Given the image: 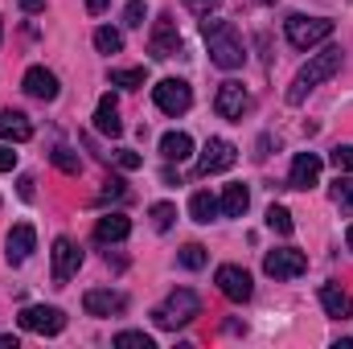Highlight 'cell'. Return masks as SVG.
<instances>
[{"label":"cell","instance_id":"38","mask_svg":"<svg viewBox=\"0 0 353 349\" xmlns=\"http://www.w3.org/2000/svg\"><path fill=\"white\" fill-rule=\"evenodd\" d=\"M21 197H25V201L33 197V177H21Z\"/></svg>","mask_w":353,"mask_h":349},{"label":"cell","instance_id":"25","mask_svg":"<svg viewBox=\"0 0 353 349\" xmlns=\"http://www.w3.org/2000/svg\"><path fill=\"white\" fill-rule=\"evenodd\" d=\"M111 87H123V90L144 87V70H140V66H123V70H111Z\"/></svg>","mask_w":353,"mask_h":349},{"label":"cell","instance_id":"17","mask_svg":"<svg viewBox=\"0 0 353 349\" xmlns=\"http://www.w3.org/2000/svg\"><path fill=\"white\" fill-rule=\"evenodd\" d=\"M128 235H132V218L119 214V210H115V214H103V218L94 222V239H99V243H123Z\"/></svg>","mask_w":353,"mask_h":349},{"label":"cell","instance_id":"30","mask_svg":"<svg viewBox=\"0 0 353 349\" xmlns=\"http://www.w3.org/2000/svg\"><path fill=\"white\" fill-rule=\"evenodd\" d=\"M148 218H152V226H157V230H169V226L176 222V206H169V201H157V206L148 210Z\"/></svg>","mask_w":353,"mask_h":349},{"label":"cell","instance_id":"15","mask_svg":"<svg viewBox=\"0 0 353 349\" xmlns=\"http://www.w3.org/2000/svg\"><path fill=\"white\" fill-rule=\"evenodd\" d=\"M321 169H325V161H321L316 152H300V157L292 161L288 185H292V189H312V185L321 181Z\"/></svg>","mask_w":353,"mask_h":349},{"label":"cell","instance_id":"39","mask_svg":"<svg viewBox=\"0 0 353 349\" xmlns=\"http://www.w3.org/2000/svg\"><path fill=\"white\" fill-rule=\"evenodd\" d=\"M21 8H25V12H41V8H46V0H21Z\"/></svg>","mask_w":353,"mask_h":349},{"label":"cell","instance_id":"32","mask_svg":"<svg viewBox=\"0 0 353 349\" xmlns=\"http://www.w3.org/2000/svg\"><path fill=\"white\" fill-rule=\"evenodd\" d=\"M123 197H128L123 177H107V181H103V189H99V201H123Z\"/></svg>","mask_w":353,"mask_h":349},{"label":"cell","instance_id":"11","mask_svg":"<svg viewBox=\"0 0 353 349\" xmlns=\"http://www.w3.org/2000/svg\"><path fill=\"white\" fill-rule=\"evenodd\" d=\"M247 107H251V94H247L243 83H234V79H226V83L218 87V94H214V111H218L222 119H243Z\"/></svg>","mask_w":353,"mask_h":349},{"label":"cell","instance_id":"31","mask_svg":"<svg viewBox=\"0 0 353 349\" xmlns=\"http://www.w3.org/2000/svg\"><path fill=\"white\" fill-rule=\"evenodd\" d=\"M333 201H337L341 210H353V173L337 177V185H333Z\"/></svg>","mask_w":353,"mask_h":349},{"label":"cell","instance_id":"42","mask_svg":"<svg viewBox=\"0 0 353 349\" xmlns=\"http://www.w3.org/2000/svg\"><path fill=\"white\" fill-rule=\"evenodd\" d=\"M350 251H353V226H350Z\"/></svg>","mask_w":353,"mask_h":349},{"label":"cell","instance_id":"19","mask_svg":"<svg viewBox=\"0 0 353 349\" xmlns=\"http://www.w3.org/2000/svg\"><path fill=\"white\" fill-rule=\"evenodd\" d=\"M321 308H325L333 321H350L353 317V296L341 292V288H333V283H325V288H321Z\"/></svg>","mask_w":353,"mask_h":349},{"label":"cell","instance_id":"10","mask_svg":"<svg viewBox=\"0 0 353 349\" xmlns=\"http://www.w3.org/2000/svg\"><path fill=\"white\" fill-rule=\"evenodd\" d=\"M148 54H152L157 62H165V58L181 54V33H176V21L169 17V12H161V17H157L152 37H148Z\"/></svg>","mask_w":353,"mask_h":349},{"label":"cell","instance_id":"35","mask_svg":"<svg viewBox=\"0 0 353 349\" xmlns=\"http://www.w3.org/2000/svg\"><path fill=\"white\" fill-rule=\"evenodd\" d=\"M115 165H119V169H140V165H144V157H140V152H132V148H119V152H115Z\"/></svg>","mask_w":353,"mask_h":349},{"label":"cell","instance_id":"44","mask_svg":"<svg viewBox=\"0 0 353 349\" xmlns=\"http://www.w3.org/2000/svg\"><path fill=\"white\" fill-rule=\"evenodd\" d=\"M0 33H4V25H0Z\"/></svg>","mask_w":353,"mask_h":349},{"label":"cell","instance_id":"29","mask_svg":"<svg viewBox=\"0 0 353 349\" xmlns=\"http://www.w3.org/2000/svg\"><path fill=\"white\" fill-rule=\"evenodd\" d=\"M267 226H271L275 235H292V230H296V222H292V214H288L283 206H271V210H267Z\"/></svg>","mask_w":353,"mask_h":349},{"label":"cell","instance_id":"37","mask_svg":"<svg viewBox=\"0 0 353 349\" xmlns=\"http://www.w3.org/2000/svg\"><path fill=\"white\" fill-rule=\"evenodd\" d=\"M185 4H189L193 12H201V17H210V8H218L222 0H185Z\"/></svg>","mask_w":353,"mask_h":349},{"label":"cell","instance_id":"4","mask_svg":"<svg viewBox=\"0 0 353 349\" xmlns=\"http://www.w3.org/2000/svg\"><path fill=\"white\" fill-rule=\"evenodd\" d=\"M283 33H288V41H292L296 50H312V46H321V41L333 37V21H329V17H304V12H292V17L283 21Z\"/></svg>","mask_w":353,"mask_h":349},{"label":"cell","instance_id":"41","mask_svg":"<svg viewBox=\"0 0 353 349\" xmlns=\"http://www.w3.org/2000/svg\"><path fill=\"white\" fill-rule=\"evenodd\" d=\"M0 349H17V337H12V333H4V337H0Z\"/></svg>","mask_w":353,"mask_h":349},{"label":"cell","instance_id":"7","mask_svg":"<svg viewBox=\"0 0 353 349\" xmlns=\"http://www.w3.org/2000/svg\"><path fill=\"white\" fill-rule=\"evenodd\" d=\"M17 321H21V329L41 333V337H54V333H62V329H66V312H62V308H54V304H33V308H25Z\"/></svg>","mask_w":353,"mask_h":349},{"label":"cell","instance_id":"9","mask_svg":"<svg viewBox=\"0 0 353 349\" xmlns=\"http://www.w3.org/2000/svg\"><path fill=\"white\" fill-rule=\"evenodd\" d=\"M263 271L271 279H296V275L308 271V259H304V251H296V247H279V251H267Z\"/></svg>","mask_w":353,"mask_h":349},{"label":"cell","instance_id":"6","mask_svg":"<svg viewBox=\"0 0 353 349\" xmlns=\"http://www.w3.org/2000/svg\"><path fill=\"white\" fill-rule=\"evenodd\" d=\"M152 99H157V107L165 111V115H185L189 107H193V90L185 79H161L157 87H152Z\"/></svg>","mask_w":353,"mask_h":349},{"label":"cell","instance_id":"12","mask_svg":"<svg viewBox=\"0 0 353 349\" xmlns=\"http://www.w3.org/2000/svg\"><path fill=\"white\" fill-rule=\"evenodd\" d=\"M83 308H87V317H119L128 308V296L111 292V288H90L83 296Z\"/></svg>","mask_w":353,"mask_h":349},{"label":"cell","instance_id":"5","mask_svg":"<svg viewBox=\"0 0 353 349\" xmlns=\"http://www.w3.org/2000/svg\"><path fill=\"white\" fill-rule=\"evenodd\" d=\"M234 161H239V148H234L230 140H222V136H210V140H205V148H201V157H197V173H201V177L226 173Z\"/></svg>","mask_w":353,"mask_h":349},{"label":"cell","instance_id":"34","mask_svg":"<svg viewBox=\"0 0 353 349\" xmlns=\"http://www.w3.org/2000/svg\"><path fill=\"white\" fill-rule=\"evenodd\" d=\"M333 165H337V173H353V144L333 148Z\"/></svg>","mask_w":353,"mask_h":349},{"label":"cell","instance_id":"14","mask_svg":"<svg viewBox=\"0 0 353 349\" xmlns=\"http://www.w3.org/2000/svg\"><path fill=\"white\" fill-rule=\"evenodd\" d=\"M79 267H83L79 243H74V239H58V243H54V279L66 283L70 275H79Z\"/></svg>","mask_w":353,"mask_h":349},{"label":"cell","instance_id":"20","mask_svg":"<svg viewBox=\"0 0 353 349\" xmlns=\"http://www.w3.org/2000/svg\"><path fill=\"white\" fill-rule=\"evenodd\" d=\"M94 128L103 132V136H123V123H119V107H115V99L111 94H103L99 99V111H94Z\"/></svg>","mask_w":353,"mask_h":349},{"label":"cell","instance_id":"23","mask_svg":"<svg viewBox=\"0 0 353 349\" xmlns=\"http://www.w3.org/2000/svg\"><path fill=\"white\" fill-rule=\"evenodd\" d=\"M161 157H165V161H176V165L189 161V157H193V140H189L185 132H165V136H161Z\"/></svg>","mask_w":353,"mask_h":349},{"label":"cell","instance_id":"2","mask_svg":"<svg viewBox=\"0 0 353 349\" xmlns=\"http://www.w3.org/2000/svg\"><path fill=\"white\" fill-rule=\"evenodd\" d=\"M341 62H345L341 46H325L321 54H312V58L296 70V79H292V87H288V103H292V107H296V103H304V99L321 87V83H329V79L341 70Z\"/></svg>","mask_w":353,"mask_h":349},{"label":"cell","instance_id":"8","mask_svg":"<svg viewBox=\"0 0 353 349\" xmlns=\"http://www.w3.org/2000/svg\"><path fill=\"white\" fill-rule=\"evenodd\" d=\"M214 283H218V292H222L226 300H234V304H243V300L255 296V283H251V275H247L239 263H222L218 275H214Z\"/></svg>","mask_w":353,"mask_h":349},{"label":"cell","instance_id":"3","mask_svg":"<svg viewBox=\"0 0 353 349\" xmlns=\"http://www.w3.org/2000/svg\"><path fill=\"white\" fill-rule=\"evenodd\" d=\"M193 317H201V300H197V292H189V288H176V292H169V300L152 308L157 329H185Z\"/></svg>","mask_w":353,"mask_h":349},{"label":"cell","instance_id":"26","mask_svg":"<svg viewBox=\"0 0 353 349\" xmlns=\"http://www.w3.org/2000/svg\"><path fill=\"white\" fill-rule=\"evenodd\" d=\"M205 247H197V243H189V247H181V255H176V263L185 267V271H201L205 267Z\"/></svg>","mask_w":353,"mask_h":349},{"label":"cell","instance_id":"13","mask_svg":"<svg viewBox=\"0 0 353 349\" xmlns=\"http://www.w3.org/2000/svg\"><path fill=\"white\" fill-rule=\"evenodd\" d=\"M21 87H25L29 99L54 103V99H58V74H54V70H46V66H29V70H25V79H21Z\"/></svg>","mask_w":353,"mask_h":349},{"label":"cell","instance_id":"43","mask_svg":"<svg viewBox=\"0 0 353 349\" xmlns=\"http://www.w3.org/2000/svg\"><path fill=\"white\" fill-rule=\"evenodd\" d=\"M259 4H275V0H259Z\"/></svg>","mask_w":353,"mask_h":349},{"label":"cell","instance_id":"18","mask_svg":"<svg viewBox=\"0 0 353 349\" xmlns=\"http://www.w3.org/2000/svg\"><path fill=\"white\" fill-rule=\"evenodd\" d=\"M0 136L12 140V144H25L33 136V123L25 111H12V107H0Z\"/></svg>","mask_w":353,"mask_h":349},{"label":"cell","instance_id":"21","mask_svg":"<svg viewBox=\"0 0 353 349\" xmlns=\"http://www.w3.org/2000/svg\"><path fill=\"white\" fill-rule=\"evenodd\" d=\"M222 214L226 218H243L247 210H251V189L247 185H226V193H222Z\"/></svg>","mask_w":353,"mask_h":349},{"label":"cell","instance_id":"24","mask_svg":"<svg viewBox=\"0 0 353 349\" xmlns=\"http://www.w3.org/2000/svg\"><path fill=\"white\" fill-rule=\"evenodd\" d=\"M94 50H99V54H119V50H123V33L111 29V25H99V29H94Z\"/></svg>","mask_w":353,"mask_h":349},{"label":"cell","instance_id":"27","mask_svg":"<svg viewBox=\"0 0 353 349\" xmlns=\"http://www.w3.org/2000/svg\"><path fill=\"white\" fill-rule=\"evenodd\" d=\"M115 346H119V349H157V341H152L148 333H136V329H123V333H115Z\"/></svg>","mask_w":353,"mask_h":349},{"label":"cell","instance_id":"1","mask_svg":"<svg viewBox=\"0 0 353 349\" xmlns=\"http://www.w3.org/2000/svg\"><path fill=\"white\" fill-rule=\"evenodd\" d=\"M201 37H205V50H210V62L222 66V70H239L247 62V46L239 37V29L230 21H218V17H205L201 21Z\"/></svg>","mask_w":353,"mask_h":349},{"label":"cell","instance_id":"36","mask_svg":"<svg viewBox=\"0 0 353 349\" xmlns=\"http://www.w3.org/2000/svg\"><path fill=\"white\" fill-rule=\"evenodd\" d=\"M17 169V152L12 148H0V173H12Z\"/></svg>","mask_w":353,"mask_h":349},{"label":"cell","instance_id":"33","mask_svg":"<svg viewBox=\"0 0 353 349\" xmlns=\"http://www.w3.org/2000/svg\"><path fill=\"white\" fill-rule=\"evenodd\" d=\"M123 25H128V29H140V25H144V0H128V8H123Z\"/></svg>","mask_w":353,"mask_h":349},{"label":"cell","instance_id":"22","mask_svg":"<svg viewBox=\"0 0 353 349\" xmlns=\"http://www.w3.org/2000/svg\"><path fill=\"white\" fill-rule=\"evenodd\" d=\"M189 214H193V222H214L218 214H222V206H218V197L210 193V189H197L193 197H189Z\"/></svg>","mask_w":353,"mask_h":349},{"label":"cell","instance_id":"40","mask_svg":"<svg viewBox=\"0 0 353 349\" xmlns=\"http://www.w3.org/2000/svg\"><path fill=\"white\" fill-rule=\"evenodd\" d=\"M103 8H107V0H87V12H94V17H99Z\"/></svg>","mask_w":353,"mask_h":349},{"label":"cell","instance_id":"28","mask_svg":"<svg viewBox=\"0 0 353 349\" xmlns=\"http://www.w3.org/2000/svg\"><path fill=\"white\" fill-rule=\"evenodd\" d=\"M50 157H54V165H58L62 173H79V169H83V161H79V152H74V148H66V144H58V148H54Z\"/></svg>","mask_w":353,"mask_h":349},{"label":"cell","instance_id":"16","mask_svg":"<svg viewBox=\"0 0 353 349\" xmlns=\"http://www.w3.org/2000/svg\"><path fill=\"white\" fill-rule=\"evenodd\" d=\"M4 255H8V263H25L29 255H33V247H37V230L29 226V222H17L12 230H8V239H4Z\"/></svg>","mask_w":353,"mask_h":349}]
</instances>
